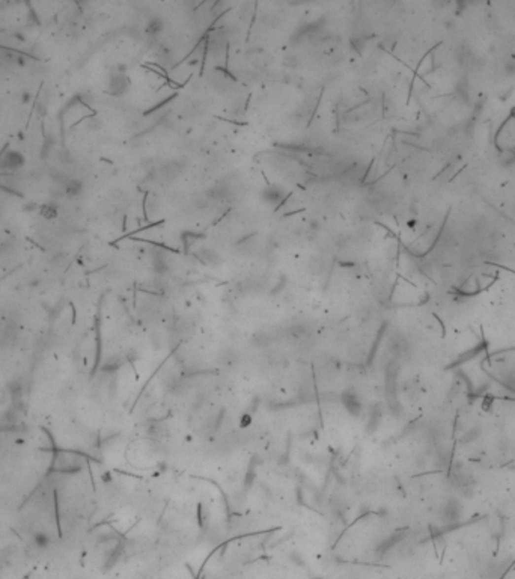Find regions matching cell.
<instances>
[{"instance_id": "6da1fadb", "label": "cell", "mask_w": 515, "mask_h": 579, "mask_svg": "<svg viewBox=\"0 0 515 579\" xmlns=\"http://www.w3.org/2000/svg\"><path fill=\"white\" fill-rule=\"evenodd\" d=\"M24 165H26L24 155L17 149H8L2 155V160H0V168L9 172H17L21 168H24Z\"/></svg>"}, {"instance_id": "7a4b0ae2", "label": "cell", "mask_w": 515, "mask_h": 579, "mask_svg": "<svg viewBox=\"0 0 515 579\" xmlns=\"http://www.w3.org/2000/svg\"><path fill=\"white\" fill-rule=\"evenodd\" d=\"M62 189H64V193L69 198H74V196H78L83 190V182L80 180H74V178H69L67 180L64 184H62Z\"/></svg>"}, {"instance_id": "3957f363", "label": "cell", "mask_w": 515, "mask_h": 579, "mask_svg": "<svg viewBox=\"0 0 515 579\" xmlns=\"http://www.w3.org/2000/svg\"><path fill=\"white\" fill-rule=\"evenodd\" d=\"M108 86H110V92L122 94L127 89V77L122 75V74H112L110 75V82H108Z\"/></svg>"}, {"instance_id": "277c9868", "label": "cell", "mask_w": 515, "mask_h": 579, "mask_svg": "<svg viewBox=\"0 0 515 579\" xmlns=\"http://www.w3.org/2000/svg\"><path fill=\"white\" fill-rule=\"evenodd\" d=\"M39 215L47 220L56 219L59 216V205L56 202H45L39 207Z\"/></svg>"}, {"instance_id": "5b68a950", "label": "cell", "mask_w": 515, "mask_h": 579, "mask_svg": "<svg viewBox=\"0 0 515 579\" xmlns=\"http://www.w3.org/2000/svg\"><path fill=\"white\" fill-rule=\"evenodd\" d=\"M264 199L270 204H277L283 198V192L277 187H267L262 193Z\"/></svg>"}, {"instance_id": "8992f818", "label": "cell", "mask_w": 515, "mask_h": 579, "mask_svg": "<svg viewBox=\"0 0 515 579\" xmlns=\"http://www.w3.org/2000/svg\"><path fill=\"white\" fill-rule=\"evenodd\" d=\"M160 29H161V23H160L158 20H154V21H151V23H149V26H148V31H149L151 34H157Z\"/></svg>"}, {"instance_id": "52a82bcc", "label": "cell", "mask_w": 515, "mask_h": 579, "mask_svg": "<svg viewBox=\"0 0 515 579\" xmlns=\"http://www.w3.org/2000/svg\"><path fill=\"white\" fill-rule=\"evenodd\" d=\"M29 100H31V95L27 94V92L21 95V101H24V103H26V101H29Z\"/></svg>"}]
</instances>
